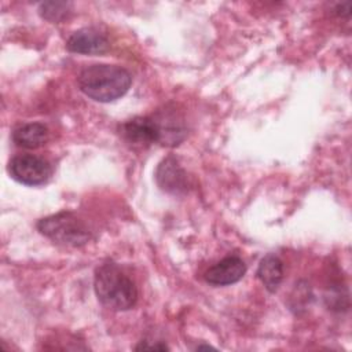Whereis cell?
<instances>
[{
  "label": "cell",
  "mask_w": 352,
  "mask_h": 352,
  "mask_svg": "<svg viewBox=\"0 0 352 352\" xmlns=\"http://www.w3.org/2000/svg\"><path fill=\"white\" fill-rule=\"evenodd\" d=\"M77 84L88 98L109 103L128 92L132 84V76L121 66L98 63L84 67L77 77Z\"/></svg>",
  "instance_id": "cell-1"
},
{
  "label": "cell",
  "mask_w": 352,
  "mask_h": 352,
  "mask_svg": "<svg viewBox=\"0 0 352 352\" xmlns=\"http://www.w3.org/2000/svg\"><path fill=\"white\" fill-rule=\"evenodd\" d=\"M94 286L98 300L109 309L126 311L138 301L135 282L113 261L96 268Z\"/></svg>",
  "instance_id": "cell-2"
},
{
  "label": "cell",
  "mask_w": 352,
  "mask_h": 352,
  "mask_svg": "<svg viewBox=\"0 0 352 352\" xmlns=\"http://www.w3.org/2000/svg\"><path fill=\"white\" fill-rule=\"evenodd\" d=\"M37 230L52 242L78 248L91 239L88 226L72 212H59L37 223Z\"/></svg>",
  "instance_id": "cell-3"
},
{
  "label": "cell",
  "mask_w": 352,
  "mask_h": 352,
  "mask_svg": "<svg viewBox=\"0 0 352 352\" xmlns=\"http://www.w3.org/2000/svg\"><path fill=\"white\" fill-rule=\"evenodd\" d=\"M10 176L25 186L45 184L51 175L52 168L50 162L33 154L15 155L8 164Z\"/></svg>",
  "instance_id": "cell-4"
},
{
  "label": "cell",
  "mask_w": 352,
  "mask_h": 352,
  "mask_svg": "<svg viewBox=\"0 0 352 352\" xmlns=\"http://www.w3.org/2000/svg\"><path fill=\"white\" fill-rule=\"evenodd\" d=\"M125 143L135 148H146L158 142V132L153 117H133L122 122L118 128Z\"/></svg>",
  "instance_id": "cell-5"
},
{
  "label": "cell",
  "mask_w": 352,
  "mask_h": 352,
  "mask_svg": "<svg viewBox=\"0 0 352 352\" xmlns=\"http://www.w3.org/2000/svg\"><path fill=\"white\" fill-rule=\"evenodd\" d=\"M151 117L157 126L158 143L162 146H177L186 138L184 120L175 109L165 107Z\"/></svg>",
  "instance_id": "cell-6"
},
{
  "label": "cell",
  "mask_w": 352,
  "mask_h": 352,
  "mask_svg": "<svg viewBox=\"0 0 352 352\" xmlns=\"http://www.w3.org/2000/svg\"><path fill=\"white\" fill-rule=\"evenodd\" d=\"M155 180L164 191L170 194H183L188 188L187 173L172 155L160 162L155 170Z\"/></svg>",
  "instance_id": "cell-7"
},
{
  "label": "cell",
  "mask_w": 352,
  "mask_h": 352,
  "mask_svg": "<svg viewBox=\"0 0 352 352\" xmlns=\"http://www.w3.org/2000/svg\"><path fill=\"white\" fill-rule=\"evenodd\" d=\"M66 48L74 54L98 55L107 51L109 40L95 28H82L67 38Z\"/></svg>",
  "instance_id": "cell-8"
},
{
  "label": "cell",
  "mask_w": 352,
  "mask_h": 352,
  "mask_svg": "<svg viewBox=\"0 0 352 352\" xmlns=\"http://www.w3.org/2000/svg\"><path fill=\"white\" fill-rule=\"evenodd\" d=\"M246 265L238 256H227L205 272V280L213 286H227L243 278Z\"/></svg>",
  "instance_id": "cell-9"
},
{
  "label": "cell",
  "mask_w": 352,
  "mask_h": 352,
  "mask_svg": "<svg viewBox=\"0 0 352 352\" xmlns=\"http://www.w3.org/2000/svg\"><path fill=\"white\" fill-rule=\"evenodd\" d=\"M48 140V128L41 122L21 125L12 132V142L23 148H38Z\"/></svg>",
  "instance_id": "cell-10"
},
{
  "label": "cell",
  "mask_w": 352,
  "mask_h": 352,
  "mask_svg": "<svg viewBox=\"0 0 352 352\" xmlns=\"http://www.w3.org/2000/svg\"><path fill=\"white\" fill-rule=\"evenodd\" d=\"M257 276L263 282V285L265 286V289L268 292H271V293L276 292L283 280L282 260L274 253L264 256L258 264Z\"/></svg>",
  "instance_id": "cell-11"
},
{
  "label": "cell",
  "mask_w": 352,
  "mask_h": 352,
  "mask_svg": "<svg viewBox=\"0 0 352 352\" xmlns=\"http://www.w3.org/2000/svg\"><path fill=\"white\" fill-rule=\"evenodd\" d=\"M72 4L65 1H48L40 4V14L44 19L51 22H59L67 16L70 12Z\"/></svg>",
  "instance_id": "cell-12"
},
{
  "label": "cell",
  "mask_w": 352,
  "mask_h": 352,
  "mask_svg": "<svg viewBox=\"0 0 352 352\" xmlns=\"http://www.w3.org/2000/svg\"><path fill=\"white\" fill-rule=\"evenodd\" d=\"M142 349H157V351H165V349H169L168 345L165 344H154V345H148L146 342H142L140 345L136 346V351H142Z\"/></svg>",
  "instance_id": "cell-13"
}]
</instances>
